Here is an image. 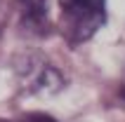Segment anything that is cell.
<instances>
[{
	"label": "cell",
	"instance_id": "2",
	"mask_svg": "<svg viewBox=\"0 0 125 122\" xmlns=\"http://www.w3.org/2000/svg\"><path fill=\"white\" fill-rule=\"evenodd\" d=\"M24 75L28 78V87H31L33 94H38L40 89H45V92H57V89L64 85L59 73H57L52 66L42 63V61H33L31 59L28 68H24Z\"/></svg>",
	"mask_w": 125,
	"mask_h": 122
},
{
	"label": "cell",
	"instance_id": "5",
	"mask_svg": "<svg viewBox=\"0 0 125 122\" xmlns=\"http://www.w3.org/2000/svg\"><path fill=\"white\" fill-rule=\"evenodd\" d=\"M7 14H10V7H7V0H0V33L7 24Z\"/></svg>",
	"mask_w": 125,
	"mask_h": 122
},
{
	"label": "cell",
	"instance_id": "6",
	"mask_svg": "<svg viewBox=\"0 0 125 122\" xmlns=\"http://www.w3.org/2000/svg\"><path fill=\"white\" fill-rule=\"evenodd\" d=\"M0 122H7V120H0Z\"/></svg>",
	"mask_w": 125,
	"mask_h": 122
},
{
	"label": "cell",
	"instance_id": "4",
	"mask_svg": "<svg viewBox=\"0 0 125 122\" xmlns=\"http://www.w3.org/2000/svg\"><path fill=\"white\" fill-rule=\"evenodd\" d=\"M21 122H57V120L50 117V115H42V113H31V115H26Z\"/></svg>",
	"mask_w": 125,
	"mask_h": 122
},
{
	"label": "cell",
	"instance_id": "3",
	"mask_svg": "<svg viewBox=\"0 0 125 122\" xmlns=\"http://www.w3.org/2000/svg\"><path fill=\"white\" fill-rule=\"evenodd\" d=\"M21 19L31 28H42L47 24V0H19Z\"/></svg>",
	"mask_w": 125,
	"mask_h": 122
},
{
	"label": "cell",
	"instance_id": "1",
	"mask_svg": "<svg viewBox=\"0 0 125 122\" xmlns=\"http://www.w3.org/2000/svg\"><path fill=\"white\" fill-rule=\"evenodd\" d=\"M59 31L69 42L90 40L106 21V0H62Z\"/></svg>",
	"mask_w": 125,
	"mask_h": 122
}]
</instances>
